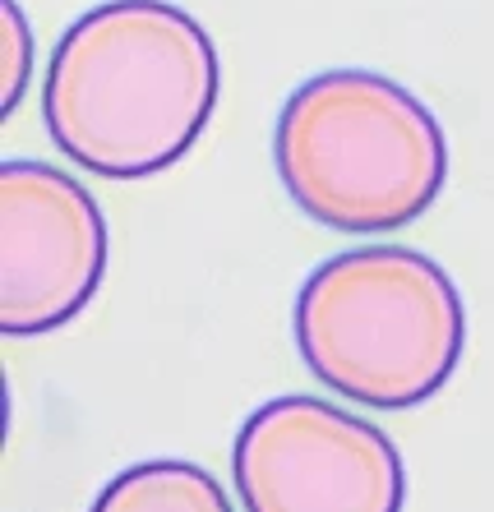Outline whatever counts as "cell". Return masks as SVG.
I'll use <instances>...</instances> for the list:
<instances>
[{"mask_svg": "<svg viewBox=\"0 0 494 512\" xmlns=\"http://www.w3.org/2000/svg\"><path fill=\"white\" fill-rule=\"evenodd\" d=\"M107 217L51 162L0 167V333H56L97 296L107 273Z\"/></svg>", "mask_w": 494, "mask_h": 512, "instance_id": "5b68a950", "label": "cell"}, {"mask_svg": "<svg viewBox=\"0 0 494 512\" xmlns=\"http://www.w3.org/2000/svg\"><path fill=\"white\" fill-rule=\"evenodd\" d=\"M222 93L208 28L171 0H107L47 60L42 120L74 167L144 180L190 153Z\"/></svg>", "mask_w": 494, "mask_h": 512, "instance_id": "6da1fadb", "label": "cell"}, {"mask_svg": "<svg viewBox=\"0 0 494 512\" xmlns=\"http://www.w3.org/2000/svg\"><path fill=\"white\" fill-rule=\"evenodd\" d=\"M33 79V24L19 0H0V116H14Z\"/></svg>", "mask_w": 494, "mask_h": 512, "instance_id": "52a82bcc", "label": "cell"}, {"mask_svg": "<svg viewBox=\"0 0 494 512\" xmlns=\"http://www.w3.org/2000/svg\"><path fill=\"white\" fill-rule=\"evenodd\" d=\"M245 512H402L398 443L324 397L287 393L245 416L231 448Z\"/></svg>", "mask_w": 494, "mask_h": 512, "instance_id": "277c9868", "label": "cell"}, {"mask_svg": "<svg viewBox=\"0 0 494 512\" xmlns=\"http://www.w3.org/2000/svg\"><path fill=\"white\" fill-rule=\"evenodd\" d=\"M273 162L310 222L379 236L411 227L444 194L448 139L402 84L370 70H328L282 102Z\"/></svg>", "mask_w": 494, "mask_h": 512, "instance_id": "7a4b0ae2", "label": "cell"}, {"mask_svg": "<svg viewBox=\"0 0 494 512\" xmlns=\"http://www.w3.org/2000/svg\"><path fill=\"white\" fill-rule=\"evenodd\" d=\"M291 328L314 379L370 411L430 402L467 346L453 277L407 245H365L319 263L296 296Z\"/></svg>", "mask_w": 494, "mask_h": 512, "instance_id": "3957f363", "label": "cell"}, {"mask_svg": "<svg viewBox=\"0 0 494 512\" xmlns=\"http://www.w3.org/2000/svg\"><path fill=\"white\" fill-rule=\"evenodd\" d=\"M88 512H236L213 471L181 457H153L102 485Z\"/></svg>", "mask_w": 494, "mask_h": 512, "instance_id": "8992f818", "label": "cell"}]
</instances>
